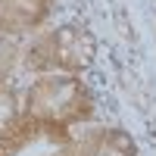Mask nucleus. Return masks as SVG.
Here are the masks:
<instances>
[{"mask_svg":"<svg viewBox=\"0 0 156 156\" xmlns=\"http://www.w3.org/2000/svg\"><path fill=\"white\" fill-rule=\"evenodd\" d=\"M97 97L81 75H41L22 94V115L34 137L66 144L78 125L94 119Z\"/></svg>","mask_w":156,"mask_h":156,"instance_id":"1","label":"nucleus"},{"mask_svg":"<svg viewBox=\"0 0 156 156\" xmlns=\"http://www.w3.org/2000/svg\"><path fill=\"white\" fill-rule=\"evenodd\" d=\"M97 37L81 22H62L56 28H44L22 50L25 72L34 75H81L94 66Z\"/></svg>","mask_w":156,"mask_h":156,"instance_id":"2","label":"nucleus"},{"mask_svg":"<svg viewBox=\"0 0 156 156\" xmlns=\"http://www.w3.org/2000/svg\"><path fill=\"white\" fill-rule=\"evenodd\" d=\"M53 156H137V144L125 128L97 125L84 128L81 134H72L66 144H59Z\"/></svg>","mask_w":156,"mask_h":156,"instance_id":"3","label":"nucleus"},{"mask_svg":"<svg viewBox=\"0 0 156 156\" xmlns=\"http://www.w3.org/2000/svg\"><path fill=\"white\" fill-rule=\"evenodd\" d=\"M34 140L25 125L22 97L12 84H0V156H19Z\"/></svg>","mask_w":156,"mask_h":156,"instance_id":"4","label":"nucleus"},{"mask_svg":"<svg viewBox=\"0 0 156 156\" xmlns=\"http://www.w3.org/2000/svg\"><path fill=\"white\" fill-rule=\"evenodd\" d=\"M56 0H0V31L9 37L41 31L53 16Z\"/></svg>","mask_w":156,"mask_h":156,"instance_id":"5","label":"nucleus"},{"mask_svg":"<svg viewBox=\"0 0 156 156\" xmlns=\"http://www.w3.org/2000/svg\"><path fill=\"white\" fill-rule=\"evenodd\" d=\"M19 62H22L19 41L0 31V84H9V78H12V72H16Z\"/></svg>","mask_w":156,"mask_h":156,"instance_id":"6","label":"nucleus"}]
</instances>
